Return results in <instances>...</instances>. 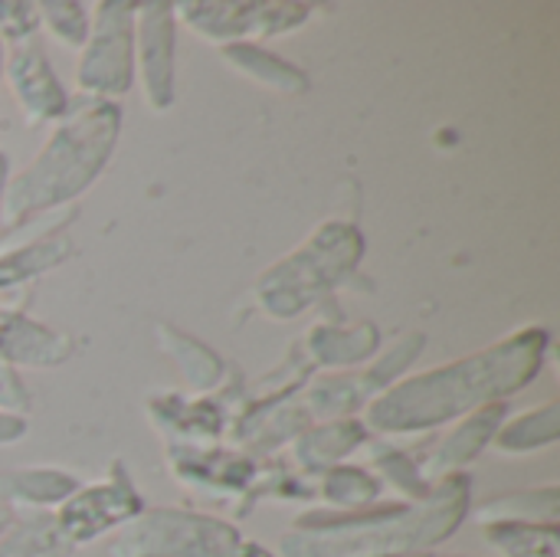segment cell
I'll use <instances>...</instances> for the list:
<instances>
[{"instance_id":"6da1fadb","label":"cell","mask_w":560,"mask_h":557,"mask_svg":"<svg viewBox=\"0 0 560 557\" xmlns=\"http://www.w3.org/2000/svg\"><path fill=\"white\" fill-rule=\"evenodd\" d=\"M548 351L551 332L545 325L518 328L482 351L400 378L364 410V423L384 440L433 433L479 407L505 404L512 394L525 391L541 374Z\"/></svg>"},{"instance_id":"7a4b0ae2","label":"cell","mask_w":560,"mask_h":557,"mask_svg":"<svg viewBox=\"0 0 560 557\" xmlns=\"http://www.w3.org/2000/svg\"><path fill=\"white\" fill-rule=\"evenodd\" d=\"M472 506V479L446 476L427 502H381L361 512L312 509L279 538V557L430 555L459 532Z\"/></svg>"},{"instance_id":"3957f363","label":"cell","mask_w":560,"mask_h":557,"mask_svg":"<svg viewBox=\"0 0 560 557\" xmlns=\"http://www.w3.org/2000/svg\"><path fill=\"white\" fill-rule=\"evenodd\" d=\"M121 138V105L79 95L52 125L36 158L7 184L0 240L33 217L72 207L108 167Z\"/></svg>"},{"instance_id":"277c9868","label":"cell","mask_w":560,"mask_h":557,"mask_svg":"<svg viewBox=\"0 0 560 557\" xmlns=\"http://www.w3.org/2000/svg\"><path fill=\"white\" fill-rule=\"evenodd\" d=\"M364 236L354 223H322L295 253L266 269L253 289V302L276 322L299 318L302 312L331 302V292L348 286L361 266Z\"/></svg>"},{"instance_id":"5b68a950","label":"cell","mask_w":560,"mask_h":557,"mask_svg":"<svg viewBox=\"0 0 560 557\" xmlns=\"http://www.w3.org/2000/svg\"><path fill=\"white\" fill-rule=\"evenodd\" d=\"M243 532L194 509H144L118 529L108 557H236Z\"/></svg>"},{"instance_id":"8992f818","label":"cell","mask_w":560,"mask_h":557,"mask_svg":"<svg viewBox=\"0 0 560 557\" xmlns=\"http://www.w3.org/2000/svg\"><path fill=\"white\" fill-rule=\"evenodd\" d=\"M135 10L131 0L92 3V23L75 62V85L85 98L118 102L135 85Z\"/></svg>"},{"instance_id":"52a82bcc","label":"cell","mask_w":560,"mask_h":557,"mask_svg":"<svg viewBox=\"0 0 560 557\" xmlns=\"http://www.w3.org/2000/svg\"><path fill=\"white\" fill-rule=\"evenodd\" d=\"M427 345L430 341L423 332H410L361 371H331L308 381V387L302 391L305 410L312 414V420L358 417V410H368L387 387L407 378V371L420 361Z\"/></svg>"},{"instance_id":"ba28073f","label":"cell","mask_w":560,"mask_h":557,"mask_svg":"<svg viewBox=\"0 0 560 557\" xmlns=\"http://www.w3.org/2000/svg\"><path fill=\"white\" fill-rule=\"evenodd\" d=\"M177 23L197 36L230 46L285 36L312 20V3L299 0H184L174 3Z\"/></svg>"},{"instance_id":"9c48e42d","label":"cell","mask_w":560,"mask_h":557,"mask_svg":"<svg viewBox=\"0 0 560 557\" xmlns=\"http://www.w3.org/2000/svg\"><path fill=\"white\" fill-rule=\"evenodd\" d=\"M144 509L148 506H144L141 492L135 489L125 463L115 460L108 466L105 479H98L92 486H79L52 515H56V525L66 535V542L72 548H79V545H89V542L128 525Z\"/></svg>"},{"instance_id":"30bf717a","label":"cell","mask_w":560,"mask_h":557,"mask_svg":"<svg viewBox=\"0 0 560 557\" xmlns=\"http://www.w3.org/2000/svg\"><path fill=\"white\" fill-rule=\"evenodd\" d=\"M177 13L171 0H144L135 10V76L154 112L174 105L177 79Z\"/></svg>"},{"instance_id":"8fae6325","label":"cell","mask_w":560,"mask_h":557,"mask_svg":"<svg viewBox=\"0 0 560 557\" xmlns=\"http://www.w3.org/2000/svg\"><path fill=\"white\" fill-rule=\"evenodd\" d=\"M167 469L174 473V479L180 486H187L197 496L217 499V502H233L240 506V499L246 496V489L256 479L259 460L246 456L243 450H230V446H167L164 453Z\"/></svg>"},{"instance_id":"7c38bea8","label":"cell","mask_w":560,"mask_h":557,"mask_svg":"<svg viewBox=\"0 0 560 557\" xmlns=\"http://www.w3.org/2000/svg\"><path fill=\"white\" fill-rule=\"evenodd\" d=\"M3 76L13 89V98H16L26 125H49V121L56 125L72 105V95H69L66 82L56 76L39 39L13 46L3 56Z\"/></svg>"},{"instance_id":"4fadbf2b","label":"cell","mask_w":560,"mask_h":557,"mask_svg":"<svg viewBox=\"0 0 560 557\" xmlns=\"http://www.w3.org/2000/svg\"><path fill=\"white\" fill-rule=\"evenodd\" d=\"M151 427L167 440V446H213L226 437L233 410L226 397H194V394H158L144 404Z\"/></svg>"},{"instance_id":"5bb4252c","label":"cell","mask_w":560,"mask_h":557,"mask_svg":"<svg viewBox=\"0 0 560 557\" xmlns=\"http://www.w3.org/2000/svg\"><path fill=\"white\" fill-rule=\"evenodd\" d=\"M505 417H509V404H489V407H479V410L466 414L463 420H456L423 453V476H427V483L436 486L440 479L456 476L472 460H479L492 446V440H495L499 427L505 423Z\"/></svg>"},{"instance_id":"9a60e30c","label":"cell","mask_w":560,"mask_h":557,"mask_svg":"<svg viewBox=\"0 0 560 557\" xmlns=\"http://www.w3.org/2000/svg\"><path fill=\"white\" fill-rule=\"evenodd\" d=\"M72 355H75V338L69 332L36 322L20 305L0 309V364H10L16 371L20 368L49 371V368H62Z\"/></svg>"},{"instance_id":"2e32d148","label":"cell","mask_w":560,"mask_h":557,"mask_svg":"<svg viewBox=\"0 0 560 557\" xmlns=\"http://www.w3.org/2000/svg\"><path fill=\"white\" fill-rule=\"evenodd\" d=\"M374 433L358 417H335V420H315L292 446H289V466L305 476L318 479L322 473L341 466L348 456L361 453Z\"/></svg>"},{"instance_id":"e0dca14e","label":"cell","mask_w":560,"mask_h":557,"mask_svg":"<svg viewBox=\"0 0 560 557\" xmlns=\"http://www.w3.org/2000/svg\"><path fill=\"white\" fill-rule=\"evenodd\" d=\"M305 358L325 371H351L358 364H368L381 351V328L374 322H341V318H322L315 322L305 338L299 341Z\"/></svg>"},{"instance_id":"ac0fdd59","label":"cell","mask_w":560,"mask_h":557,"mask_svg":"<svg viewBox=\"0 0 560 557\" xmlns=\"http://www.w3.org/2000/svg\"><path fill=\"white\" fill-rule=\"evenodd\" d=\"M75 207H69L62 213V220H56L46 233L13 246V250H0V292H10L16 286H26L46 272H52L56 266H62L66 259H72L75 243L69 236V223L75 220Z\"/></svg>"},{"instance_id":"d6986e66","label":"cell","mask_w":560,"mask_h":557,"mask_svg":"<svg viewBox=\"0 0 560 557\" xmlns=\"http://www.w3.org/2000/svg\"><path fill=\"white\" fill-rule=\"evenodd\" d=\"M154 335H158V345L161 351L177 364L184 384L197 394H210L217 387H223L226 381V361L220 351H213L210 345H203L200 338L167 325V322H158L154 325Z\"/></svg>"},{"instance_id":"ffe728a7","label":"cell","mask_w":560,"mask_h":557,"mask_svg":"<svg viewBox=\"0 0 560 557\" xmlns=\"http://www.w3.org/2000/svg\"><path fill=\"white\" fill-rule=\"evenodd\" d=\"M82 483L72 473L30 466V469H10L0 473V509H26V512H46L59 509Z\"/></svg>"},{"instance_id":"44dd1931","label":"cell","mask_w":560,"mask_h":557,"mask_svg":"<svg viewBox=\"0 0 560 557\" xmlns=\"http://www.w3.org/2000/svg\"><path fill=\"white\" fill-rule=\"evenodd\" d=\"M220 56L240 76H246L279 95H302L312 85L302 66L282 59L279 53H272L259 43H230V46H220Z\"/></svg>"},{"instance_id":"7402d4cb","label":"cell","mask_w":560,"mask_h":557,"mask_svg":"<svg viewBox=\"0 0 560 557\" xmlns=\"http://www.w3.org/2000/svg\"><path fill=\"white\" fill-rule=\"evenodd\" d=\"M361 453H368L371 473L381 479V486H390L404 496V502H427L433 492V483L423 476V456L417 450H407L394 440H371Z\"/></svg>"},{"instance_id":"603a6c76","label":"cell","mask_w":560,"mask_h":557,"mask_svg":"<svg viewBox=\"0 0 560 557\" xmlns=\"http://www.w3.org/2000/svg\"><path fill=\"white\" fill-rule=\"evenodd\" d=\"M560 440V401H545L525 414H509L499 427L492 450L502 456H528Z\"/></svg>"},{"instance_id":"cb8c5ba5","label":"cell","mask_w":560,"mask_h":557,"mask_svg":"<svg viewBox=\"0 0 560 557\" xmlns=\"http://www.w3.org/2000/svg\"><path fill=\"white\" fill-rule=\"evenodd\" d=\"M72 552L52 512H20L0 532V557H69Z\"/></svg>"},{"instance_id":"d4e9b609","label":"cell","mask_w":560,"mask_h":557,"mask_svg":"<svg viewBox=\"0 0 560 557\" xmlns=\"http://www.w3.org/2000/svg\"><path fill=\"white\" fill-rule=\"evenodd\" d=\"M381 492H384L381 479L368 466H354V463H341V466L322 473L315 483V499H322L325 509H331V512L371 509V506H377Z\"/></svg>"},{"instance_id":"484cf974","label":"cell","mask_w":560,"mask_h":557,"mask_svg":"<svg viewBox=\"0 0 560 557\" xmlns=\"http://www.w3.org/2000/svg\"><path fill=\"white\" fill-rule=\"evenodd\" d=\"M560 515V489H522L509 496H495L479 509V525H495V522H535V525H558Z\"/></svg>"},{"instance_id":"4316f807","label":"cell","mask_w":560,"mask_h":557,"mask_svg":"<svg viewBox=\"0 0 560 557\" xmlns=\"http://www.w3.org/2000/svg\"><path fill=\"white\" fill-rule=\"evenodd\" d=\"M486 542L502 557H560L558 525L535 522H495L482 525Z\"/></svg>"},{"instance_id":"83f0119b","label":"cell","mask_w":560,"mask_h":557,"mask_svg":"<svg viewBox=\"0 0 560 557\" xmlns=\"http://www.w3.org/2000/svg\"><path fill=\"white\" fill-rule=\"evenodd\" d=\"M39 26L49 30V36L69 49H82L92 23V7L79 0H39Z\"/></svg>"},{"instance_id":"f1b7e54d","label":"cell","mask_w":560,"mask_h":557,"mask_svg":"<svg viewBox=\"0 0 560 557\" xmlns=\"http://www.w3.org/2000/svg\"><path fill=\"white\" fill-rule=\"evenodd\" d=\"M39 39V7L30 0H0V43L3 49Z\"/></svg>"},{"instance_id":"f546056e","label":"cell","mask_w":560,"mask_h":557,"mask_svg":"<svg viewBox=\"0 0 560 557\" xmlns=\"http://www.w3.org/2000/svg\"><path fill=\"white\" fill-rule=\"evenodd\" d=\"M0 410L23 414V417L33 410V394L26 391L20 371L10 364H0Z\"/></svg>"},{"instance_id":"4dcf8cb0","label":"cell","mask_w":560,"mask_h":557,"mask_svg":"<svg viewBox=\"0 0 560 557\" xmlns=\"http://www.w3.org/2000/svg\"><path fill=\"white\" fill-rule=\"evenodd\" d=\"M30 430V420L23 414H10V410H0V446H13L26 437Z\"/></svg>"},{"instance_id":"1f68e13d","label":"cell","mask_w":560,"mask_h":557,"mask_svg":"<svg viewBox=\"0 0 560 557\" xmlns=\"http://www.w3.org/2000/svg\"><path fill=\"white\" fill-rule=\"evenodd\" d=\"M236 557H279V555H272L269 548H262L259 542H243L240 545V552H236Z\"/></svg>"},{"instance_id":"d6a6232c","label":"cell","mask_w":560,"mask_h":557,"mask_svg":"<svg viewBox=\"0 0 560 557\" xmlns=\"http://www.w3.org/2000/svg\"><path fill=\"white\" fill-rule=\"evenodd\" d=\"M7 184H10V158L0 151V217H3V194H7Z\"/></svg>"},{"instance_id":"836d02e7","label":"cell","mask_w":560,"mask_h":557,"mask_svg":"<svg viewBox=\"0 0 560 557\" xmlns=\"http://www.w3.org/2000/svg\"><path fill=\"white\" fill-rule=\"evenodd\" d=\"M10 519H13V512H10V509H0V532L10 525Z\"/></svg>"},{"instance_id":"e575fe53","label":"cell","mask_w":560,"mask_h":557,"mask_svg":"<svg viewBox=\"0 0 560 557\" xmlns=\"http://www.w3.org/2000/svg\"><path fill=\"white\" fill-rule=\"evenodd\" d=\"M3 56H7V49H3V43H0V79H3Z\"/></svg>"},{"instance_id":"d590c367","label":"cell","mask_w":560,"mask_h":557,"mask_svg":"<svg viewBox=\"0 0 560 557\" xmlns=\"http://www.w3.org/2000/svg\"><path fill=\"white\" fill-rule=\"evenodd\" d=\"M433 557H469V555H433Z\"/></svg>"}]
</instances>
